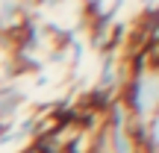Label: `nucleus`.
Instances as JSON below:
<instances>
[{
	"label": "nucleus",
	"instance_id": "obj_1",
	"mask_svg": "<svg viewBox=\"0 0 159 153\" xmlns=\"http://www.w3.org/2000/svg\"><path fill=\"white\" fill-rule=\"evenodd\" d=\"M142 6H144L148 15H156V0H142Z\"/></svg>",
	"mask_w": 159,
	"mask_h": 153
},
{
	"label": "nucleus",
	"instance_id": "obj_2",
	"mask_svg": "<svg viewBox=\"0 0 159 153\" xmlns=\"http://www.w3.org/2000/svg\"><path fill=\"white\" fill-rule=\"evenodd\" d=\"M83 3H85V0H83Z\"/></svg>",
	"mask_w": 159,
	"mask_h": 153
}]
</instances>
